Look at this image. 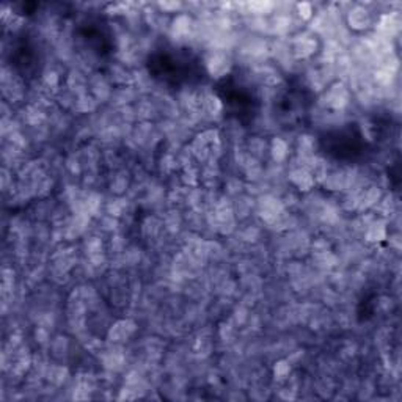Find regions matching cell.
Here are the masks:
<instances>
[{
	"label": "cell",
	"instance_id": "cell-1",
	"mask_svg": "<svg viewBox=\"0 0 402 402\" xmlns=\"http://www.w3.org/2000/svg\"><path fill=\"white\" fill-rule=\"evenodd\" d=\"M349 24H351V27H354L357 30L368 28L369 24H371V14H369V11L361 8V7H355L349 13Z\"/></svg>",
	"mask_w": 402,
	"mask_h": 402
},
{
	"label": "cell",
	"instance_id": "cell-2",
	"mask_svg": "<svg viewBox=\"0 0 402 402\" xmlns=\"http://www.w3.org/2000/svg\"><path fill=\"white\" fill-rule=\"evenodd\" d=\"M291 181L294 182V184L303 192H308L309 189L314 186V176L309 173L308 170H305V168H299L296 171H292Z\"/></svg>",
	"mask_w": 402,
	"mask_h": 402
},
{
	"label": "cell",
	"instance_id": "cell-3",
	"mask_svg": "<svg viewBox=\"0 0 402 402\" xmlns=\"http://www.w3.org/2000/svg\"><path fill=\"white\" fill-rule=\"evenodd\" d=\"M208 68L211 74H220L223 76L229 69V60L223 53H212L211 59L208 60Z\"/></svg>",
	"mask_w": 402,
	"mask_h": 402
},
{
	"label": "cell",
	"instance_id": "cell-4",
	"mask_svg": "<svg viewBox=\"0 0 402 402\" xmlns=\"http://www.w3.org/2000/svg\"><path fill=\"white\" fill-rule=\"evenodd\" d=\"M385 236H387V229H385V226L380 225V223L379 225L374 223L369 228V231H368V239L369 241H374V242H379L382 239H385Z\"/></svg>",
	"mask_w": 402,
	"mask_h": 402
},
{
	"label": "cell",
	"instance_id": "cell-5",
	"mask_svg": "<svg viewBox=\"0 0 402 402\" xmlns=\"http://www.w3.org/2000/svg\"><path fill=\"white\" fill-rule=\"evenodd\" d=\"M281 150H286V143L281 141V140H275V141H273L272 153H273V156H275L277 160H281V159H284V156H286V153L281 151Z\"/></svg>",
	"mask_w": 402,
	"mask_h": 402
},
{
	"label": "cell",
	"instance_id": "cell-6",
	"mask_svg": "<svg viewBox=\"0 0 402 402\" xmlns=\"http://www.w3.org/2000/svg\"><path fill=\"white\" fill-rule=\"evenodd\" d=\"M297 8H299L300 16L305 17V19H308V17H311V14H313V8H311V5H309V4H299Z\"/></svg>",
	"mask_w": 402,
	"mask_h": 402
}]
</instances>
